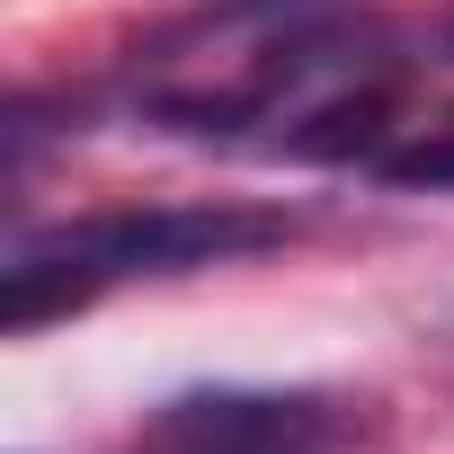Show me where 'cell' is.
<instances>
[{
  "label": "cell",
  "mask_w": 454,
  "mask_h": 454,
  "mask_svg": "<svg viewBox=\"0 0 454 454\" xmlns=\"http://www.w3.org/2000/svg\"><path fill=\"white\" fill-rule=\"evenodd\" d=\"M383 178H401V187H454V116H445V125H427L410 152H392V160H383Z\"/></svg>",
  "instance_id": "3957f363"
},
{
  "label": "cell",
  "mask_w": 454,
  "mask_h": 454,
  "mask_svg": "<svg viewBox=\"0 0 454 454\" xmlns=\"http://www.w3.org/2000/svg\"><path fill=\"white\" fill-rule=\"evenodd\" d=\"M286 241V214L259 205H116V214H81L54 232H27L0 259V321L36 330L63 303H90L98 286L125 277H178V268H223Z\"/></svg>",
  "instance_id": "6da1fadb"
},
{
  "label": "cell",
  "mask_w": 454,
  "mask_h": 454,
  "mask_svg": "<svg viewBox=\"0 0 454 454\" xmlns=\"http://www.w3.org/2000/svg\"><path fill=\"white\" fill-rule=\"evenodd\" d=\"M152 454H330V419L277 392H196L160 410Z\"/></svg>",
  "instance_id": "7a4b0ae2"
}]
</instances>
